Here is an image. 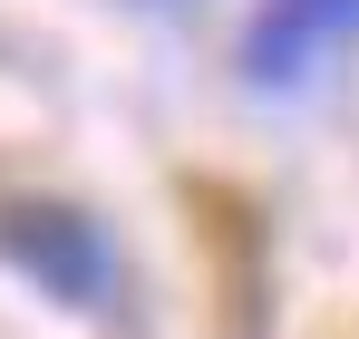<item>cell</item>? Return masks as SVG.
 Instances as JSON below:
<instances>
[{"instance_id":"cell-1","label":"cell","mask_w":359,"mask_h":339,"mask_svg":"<svg viewBox=\"0 0 359 339\" xmlns=\"http://www.w3.org/2000/svg\"><path fill=\"white\" fill-rule=\"evenodd\" d=\"M350 39H359V0H262L252 29H243V78L252 88H301Z\"/></svg>"},{"instance_id":"cell-2","label":"cell","mask_w":359,"mask_h":339,"mask_svg":"<svg viewBox=\"0 0 359 339\" xmlns=\"http://www.w3.org/2000/svg\"><path fill=\"white\" fill-rule=\"evenodd\" d=\"M39 282L59 291V300H88V291L107 282V242L78 223V214H10V233H0Z\"/></svg>"}]
</instances>
